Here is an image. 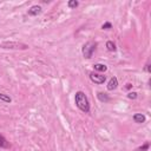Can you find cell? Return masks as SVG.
<instances>
[{
  "instance_id": "obj_1",
  "label": "cell",
  "mask_w": 151,
  "mask_h": 151,
  "mask_svg": "<svg viewBox=\"0 0 151 151\" xmlns=\"http://www.w3.org/2000/svg\"><path fill=\"white\" fill-rule=\"evenodd\" d=\"M74 102H76V106H77L80 111H83L85 113L90 112V102L86 97V94L83 91H78L77 93H76Z\"/></svg>"
},
{
  "instance_id": "obj_2",
  "label": "cell",
  "mask_w": 151,
  "mask_h": 151,
  "mask_svg": "<svg viewBox=\"0 0 151 151\" xmlns=\"http://www.w3.org/2000/svg\"><path fill=\"white\" fill-rule=\"evenodd\" d=\"M96 46H97V44L94 43V42H87V43L83 46V48H82V52H83L84 58L90 59L91 57H92V54H93V52H94V50H96Z\"/></svg>"
},
{
  "instance_id": "obj_3",
  "label": "cell",
  "mask_w": 151,
  "mask_h": 151,
  "mask_svg": "<svg viewBox=\"0 0 151 151\" xmlns=\"http://www.w3.org/2000/svg\"><path fill=\"white\" fill-rule=\"evenodd\" d=\"M3 48H10V50H27L28 45L23 44V43H17V42H4L1 43Z\"/></svg>"
},
{
  "instance_id": "obj_4",
  "label": "cell",
  "mask_w": 151,
  "mask_h": 151,
  "mask_svg": "<svg viewBox=\"0 0 151 151\" xmlns=\"http://www.w3.org/2000/svg\"><path fill=\"white\" fill-rule=\"evenodd\" d=\"M90 79L94 84H104L105 80H106V77H105V76H103V74L97 73V72H91L90 73Z\"/></svg>"
},
{
  "instance_id": "obj_5",
  "label": "cell",
  "mask_w": 151,
  "mask_h": 151,
  "mask_svg": "<svg viewBox=\"0 0 151 151\" xmlns=\"http://www.w3.org/2000/svg\"><path fill=\"white\" fill-rule=\"evenodd\" d=\"M42 13V7L39 5H33L30 7V10L27 11V14L31 15V17H35L38 14H40Z\"/></svg>"
},
{
  "instance_id": "obj_6",
  "label": "cell",
  "mask_w": 151,
  "mask_h": 151,
  "mask_svg": "<svg viewBox=\"0 0 151 151\" xmlns=\"http://www.w3.org/2000/svg\"><path fill=\"white\" fill-rule=\"evenodd\" d=\"M117 86H118V79H117L116 77H112V78L109 80L106 87H107L109 91H113L115 89H117Z\"/></svg>"
},
{
  "instance_id": "obj_7",
  "label": "cell",
  "mask_w": 151,
  "mask_h": 151,
  "mask_svg": "<svg viewBox=\"0 0 151 151\" xmlns=\"http://www.w3.org/2000/svg\"><path fill=\"white\" fill-rule=\"evenodd\" d=\"M134 121L135 123H138V124H142L145 122V116L143 113H135L134 115Z\"/></svg>"
},
{
  "instance_id": "obj_8",
  "label": "cell",
  "mask_w": 151,
  "mask_h": 151,
  "mask_svg": "<svg viewBox=\"0 0 151 151\" xmlns=\"http://www.w3.org/2000/svg\"><path fill=\"white\" fill-rule=\"evenodd\" d=\"M97 97H98V99H99L102 103H107V102H110V97L107 96L106 93H104V92H98V93H97Z\"/></svg>"
},
{
  "instance_id": "obj_9",
  "label": "cell",
  "mask_w": 151,
  "mask_h": 151,
  "mask_svg": "<svg viewBox=\"0 0 151 151\" xmlns=\"http://www.w3.org/2000/svg\"><path fill=\"white\" fill-rule=\"evenodd\" d=\"M10 148V143L6 141V138L0 135V149H8Z\"/></svg>"
},
{
  "instance_id": "obj_10",
  "label": "cell",
  "mask_w": 151,
  "mask_h": 151,
  "mask_svg": "<svg viewBox=\"0 0 151 151\" xmlns=\"http://www.w3.org/2000/svg\"><path fill=\"white\" fill-rule=\"evenodd\" d=\"M93 67H94V70L98 71V72H105L107 70V66L104 65V64H94Z\"/></svg>"
},
{
  "instance_id": "obj_11",
  "label": "cell",
  "mask_w": 151,
  "mask_h": 151,
  "mask_svg": "<svg viewBox=\"0 0 151 151\" xmlns=\"http://www.w3.org/2000/svg\"><path fill=\"white\" fill-rule=\"evenodd\" d=\"M106 48H107V51H110V52H115V51L117 50V47H116L115 43L111 42V40L106 42Z\"/></svg>"
},
{
  "instance_id": "obj_12",
  "label": "cell",
  "mask_w": 151,
  "mask_h": 151,
  "mask_svg": "<svg viewBox=\"0 0 151 151\" xmlns=\"http://www.w3.org/2000/svg\"><path fill=\"white\" fill-rule=\"evenodd\" d=\"M0 100H3L5 103H11L12 98L10 96H7V94H5V93H0Z\"/></svg>"
},
{
  "instance_id": "obj_13",
  "label": "cell",
  "mask_w": 151,
  "mask_h": 151,
  "mask_svg": "<svg viewBox=\"0 0 151 151\" xmlns=\"http://www.w3.org/2000/svg\"><path fill=\"white\" fill-rule=\"evenodd\" d=\"M78 5H79V3L77 1V0H70V1L67 3V6L70 8H76V7H78Z\"/></svg>"
},
{
  "instance_id": "obj_14",
  "label": "cell",
  "mask_w": 151,
  "mask_h": 151,
  "mask_svg": "<svg viewBox=\"0 0 151 151\" xmlns=\"http://www.w3.org/2000/svg\"><path fill=\"white\" fill-rule=\"evenodd\" d=\"M149 148H150V144H149V143H145L144 145L139 146V148L137 149V151H146V150H148Z\"/></svg>"
},
{
  "instance_id": "obj_15",
  "label": "cell",
  "mask_w": 151,
  "mask_h": 151,
  "mask_svg": "<svg viewBox=\"0 0 151 151\" xmlns=\"http://www.w3.org/2000/svg\"><path fill=\"white\" fill-rule=\"evenodd\" d=\"M137 96H138L137 92H129V93H127V98H129V99H136Z\"/></svg>"
},
{
  "instance_id": "obj_16",
  "label": "cell",
  "mask_w": 151,
  "mask_h": 151,
  "mask_svg": "<svg viewBox=\"0 0 151 151\" xmlns=\"http://www.w3.org/2000/svg\"><path fill=\"white\" fill-rule=\"evenodd\" d=\"M112 27V24L111 23H105L102 25V30H110Z\"/></svg>"
},
{
  "instance_id": "obj_17",
  "label": "cell",
  "mask_w": 151,
  "mask_h": 151,
  "mask_svg": "<svg viewBox=\"0 0 151 151\" xmlns=\"http://www.w3.org/2000/svg\"><path fill=\"white\" fill-rule=\"evenodd\" d=\"M145 70H146V72H149V73L151 72V66H150V64H148V65H146V67H145Z\"/></svg>"
},
{
  "instance_id": "obj_18",
  "label": "cell",
  "mask_w": 151,
  "mask_h": 151,
  "mask_svg": "<svg viewBox=\"0 0 151 151\" xmlns=\"http://www.w3.org/2000/svg\"><path fill=\"white\" fill-rule=\"evenodd\" d=\"M131 87H132V84H126V86H125V89H126V90H130Z\"/></svg>"
}]
</instances>
